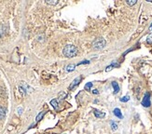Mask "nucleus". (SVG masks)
<instances>
[{"label": "nucleus", "instance_id": "1", "mask_svg": "<svg viewBox=\"0 0 152 134\" xmlns=\"http://www.w3.org/2000/svg\"><path fill=\"white\" fill-rule=\"evenodd\" d=\"M78 50L76 49V47H75L74 45H66L64 47V49H63V53L65 57L67 58H73L77 55Z\"/></svg>", "mask_w": 152, "mask_h": 134}, {"label": "nucleus", "instance_id": "2", "mask_svg": "<svg viewBox=\"0 0 152 134\" xmlns=\"http://www.w3.org/2000/svg\"><path fill=\"white\" fill-rule=\"evenodd\" d=\"M104 46H105V40H104V38H102V37L96 38L95 40L93 41V43H92V48L96 49V50L104 49Z\"/></svg>", "mask_w": 152, "mask_h": 134}, {"label": "nucleus", "instance_id": "3", "mask_svg": "<svg viewBox=\"0 0 152 134\" xmlns=\"http://www.w3.org/2000/svg\"><path fill=\"white\" fill-rule=\"evenodd\" d=\"M142 105L144 107H149L151 105V102H150V93L149 92H147L145 94L144 98L142 100Z\"/></svg>", "mask_w": 152, "mask_h": 134}, {"label": "nucleus", "instance_id": "4", "mask_svg": "<svg viewBox=\"0 0 152 134\" xmlns=\"http://www.w3.org/2000/svg\"><path fill=\"white\" fill-rule=\"evenodd\" d=\"M81 80H82V77H76V79H74V81L72 82V84L69 86V89H75L76 86L79 85V83H80Z\"/></svg>", "mask_w": 152, "mask_h": 134}, {"label": "nucleus", "instance_id": "5", "mask_svg": "<svg viewBox=\"0 0 152 134\" xmlns=\"http://www.w3.org/2000/svg\"><path fill=\"white\" fill-rule=\"evenodd\" d=\"M113 113H114V115L117 116L118 118H120V119H122V118H123V115L121 114V111H120L119 108H115L114 111H113Z\"/></svg>", "mask_w": 152, "mask_h": 134}, {"label": "nucleus", "instance_id": "6", "mask_svg": "<svg viewBox=\"0 0 152 134\" xmlns=\"http://www.w3.org/2000/svg\"><path fill=\"white\" fill-rule=\"evenodd\" d=\"M93 113H94V115H95L97 118L104 117V115H105L104 113H103V112H101V111H99V110H97V109L93 110Z\"/></svg>", "mask_w": 152, "mask_h": 134}, {"label": "nucleus", "instance_id": "7", "mask_svg": "<svg viewBox=\"0 0 152 134\" xmlns=\"http://www.w3.org/2000/svg\"><path fill=\"white\" fill-rule=\"evenodd\" d=\"M6 114H7V109L3 106H0V120L6 116Z\"/></svg>", "mask_w": 152, "mask_h": 134}, {"label": "nucleus", "instance_id": "8", "mask_svg": "<svg viewBox=\"0 0 152 134\" xmlns=\"http://www.w3.org/2000/svg\"><path fill=\"white\" fill-rule=\"evenodd\" d=\"M112 87H113V89H114V93L115 94H117L119 91H120V86H119V84H118L116 81L112 82Z\"/></svg>", "mask_w": 152, "mask_h": 134}, {"label": "nucleus", "instance_id": "9", "mask_svg": "<svg viewBox=\"0 0 152 134\" xmlns=\"http://www.w3.org/2000/svg\"><path fill=\"white\" fill-rule=\"evenodd\" d=\"M6 26L3 24H0V37H2L6 34Z\"/></svg>", "mask_w": 152, "mask_h": 134}, {"label": "nucleus", "instance_id": "10", "mask_svg": "<svg viewBox=\"0 0 152 134\" xmlns=\"http://www.w3.org/2000/svg\"><path fill=\"white\" fill-rule=\"evenodd\" d=\"M51 104L53 106V108L54 109H58V106H59V103H58V101H57V99H53L51 101Z\"/></svg>", "mask_w": 152, "mask_h": 134}, {"label": "nucleus", "instance_id": "11", "mask_svg": "<svg viewBox=\"0 0 152 134\" xmlns=\"http://www.w3.org/2000/svg\"><path fill=\"white\" fill-rule=\"evenodd\" d=\"M45 114H46V112H44V111H42V112H40L39 114L37 115V116H36V122L40 121V120L42 119V117L44 116V115H45Z\"/></svg>", "mask_w": 152, "mask_h": 134}, {"label": "nucleus", "instance_id": "12", "mask_svg": "<svg viewBox=\"0 0 152 134\" xmlns=\"http://www.w3.org/2000/svg\"><path fill=\"white\" fill-rule=\"evenodd\" d=\"M75 68H76V65H75V64H69V65L66 66L65 70H66L67 72H71V71H74Z\"/></svg>", "mask_w": 152, "mask_h": 134}, {"label": "nucleus", "instance_id": "13", "mask_svg": "<svg viewBox=\"0 0 152 134\" xmlns=\"http://www.w3.org/2000/svg\"><path fill=\"white\" fill-rule=\"evenodd\" d=\"M66 96H67V93H66V92H64V91H62V92H60V93H59V95H58V98H59L60 100H64V99H65V98H66Z\"/></svg>", "mask_w": 152, "mask_h": 134}, {"label": "nucleus", "instance_id": "14", "mask_svg": "<svg viewBox=\"0 0 152 134\" xmlns=\"http://www.w3.org/2000/svg\"><path fill=\"white\" fill-rule=\"evenodd\" d=\"M118 66H120V64H118V63H116V62H113L111 65L107 66V68L105 69V71H106V72H108V71H110V70L112 69L113 67H118Z\"/></svg>", "mask_w": 152, "mask_h": 134}, {"label": "nucleus", "instance_id": "15", "mask_svg": "<svg viewBox=\"0 0 152 134\" xmlns=\"http://www.w3.org/2000/svg\"><path fill=\"white\" fill-rule=\"evenodd\" d=\"M46 3L49 5H52V6H54V5L58 4V1H57V0H46Z\"/></svg>", "mask_w": 152, "mask_h": 134}, {"label": "nucleus", "instance_id": "16", "mask_svg": "<svg viewBox=\"0 0 152 134\" xmlns=\"http://www.w3.org/2000/svg\"><path fill=\"white\" fill-rule=\"evenodd\" d=\"M126 3H127L129 6H133V5H135L136 3H137V1H136V0H127Z\"/></svg>", "mask_w": 152, "mask_h": 134}, {"label": "nucleus", "instance_id": "17", "mask_svg": "<svg viewBox=\"0 0 152 134\" xmlns=\"http://www.w3.org/2000/svg\"><path fill=\"white\" fill-rule=\"evenodd\" d=\"M129 100H130V97H129V96H124V97L120 98V102H128Z\"/></svg>", "mask_w": 152, "mask_h": 134}, {"label": "nucleus", "instance_id": "18", "mask_svg": "<svg viewBox=\"0 0 152 134\" xmlns=\"http://www.w3.org/2000/svg\"><path fill=\"white\" fill-rule=\"evenodd\" d=\"M111 128H112V130H116L117 129H118V125H117V123L116 122H114V121H111Z\"/></svg>", "mask_w": 152, "mask_h": 134}, {"label": "nucleus", "instance_id": "19", "mask_svg": "<svg viewBox=\"0 0 152 134\" xmlns=\"http://www.w3.org/2000/svg\"><path fill=\"white\" fill-rule=\"evenodd\" d=\"M92 87V82H89V83H87V84L85 85V89H86V90H90Z\"/></svg>", "mask_w": 152, "mask_h": 134}, {"label": "nucleus", "instance_id": "20", "mask_svg": "<svg viewBox=\"0 0 152 134\" xmlns=\"http://www.w3.org/2000/svg\"><path fill=\"white\" fill-rule=\"evenodd\" d=\"M147 42H148V43H149V44H152V35H151V36H149V37H148V39H147Z\"/></svg>", "mask_w": 152, "mask_h": 134}, {"label": "nucleus", "instance_id": "21", "mask_svg": "<svg viewBox=\"0 0 152 134\" xmlns=\"http://www.w3.org/2000/svg\"><path fill=\"white\" fill-rule=\"evenodd\" d=\"M85 63H90V61H81V62H79L77 65H81V64H85Z\"/></svg>", "mask_w": 152, "mask_h": 134}, {"label": "nucleus", "instance_id": "22", "mask_svg": "<svg viewBox=\"0 0 152 134\" xmlns=\"http://www.w3.org/2000/svg\"><path fill=\"white\" fill-rule=\"evenodd\" d=\"M17 111H18V114L21 115V114H22V113H23V108H22V107H19Z\"/></svg>", "mask_w": 152, "mask_h": 134}, {"label": "nucleus", "instance_id": "23", "mask_svg": "<svg viewBox=\"0 0 152 134\" xmlns=\"http://www.w3.org/2000/svg\"><path fill=\"white\" fill-rule=\"evenodd\" d=\"M92 93H93V94H98V91H97V89H94V90H92Z\"/></svg>", "mask_w": 152, "mask_h": 134}, {"label": "nucleus", "instance_id": "24", "mask_svg": "<svg viewBox=\"0 0 152 134\" xmlns=\"http://www.w3.org/2000/svg\"><path fill=\"white\" fill-rule=\"evenodd\" d=\"M149 31H152V23L150 24V26H149Z\"/></svg>", "mask_w": 152, "mask_h": 134}]
</instances>
